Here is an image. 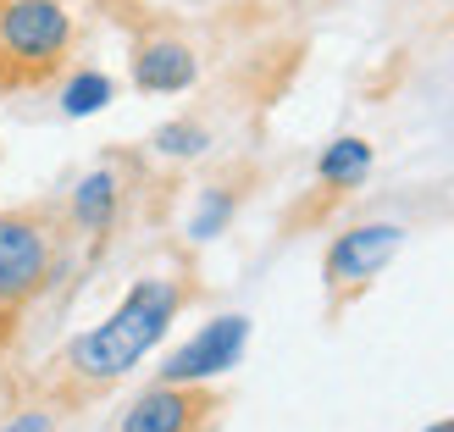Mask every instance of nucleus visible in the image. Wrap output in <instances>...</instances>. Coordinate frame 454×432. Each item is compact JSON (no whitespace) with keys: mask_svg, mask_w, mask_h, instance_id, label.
I'll return each mask as SVG.
<instances>
[{"mask_svg":"<svg viewBox=\"0 0 454 432\" xmlns=\"http://www.w3.org/2000/svg\"><path fill=\"white\" fill-rule=\"evenodd\" d=\"M194 294H200V278H194L189 261H177L167 271H145V278L122 294V305L111 310L100 327L78 333L61 355H51V366L28 382V394L51 399L61 416L100 405L167 338V327L184 316V305L194 300Z\"/></svg>","mask_w":454,"mask_h":432,"instance_id":"f257e3e1","label":"nucleus"},{"mask_svg":"<svg viewBox=\"0 0 454 432\" xmlns=\"http://www.w3.org/2000/svg\"><path fill=\"white\" fill-rule=\"evenodd\" d=\"M366 172H372V145L366 139H333L322 150V161H316V184L305 189L300 206L283 216V233H300V227L327 222L360 184H366Z\"/></svg>","mask_w":454,"mask_h":432,"instance_id":"0eeeda50","label":"nucleus"},{"mask_svg":"<svg viewBox=\"0 0 454 432\" xmlns=\"http://www.w3.org/2000/svg\"><path fill=\"white\" fill-rule=\"evenodd\" d=\"M194 78H200V56L189 39H177L167 28L133 39V89L139 95H184Z\"/></svg>","mask_w":454,"mask_h":432,"instance_id":"1a4fd4ad","label":"nucleus"},{"mask_svg":"<svg viewBox=\"0 0 454 432\" xmlns=\"http://www.w3.org/2000/svg\"><path fill=\"white\" fill-rule=\"evenodd\" d=\"M150 145L155 155H172V161H189V155H206L211 145V128L200 122V117H177V122H161L150 133Z\"/></svg>","mask_w":454,"mask_h":432,"instance_id":"9b49d317","label":"nucleus"},{"mask_svg":"<svg viewBox=\"0 0 454 432\" xmlns=\"http://www.w3.org/2000/svg\"><path fill=\"white\" fill-rule=\"evenodd\" d=\"M244 344H249V316H216V322H206L184 350L167 360L155 382H211V377L239 366Z\"/></svg>","mask_w":454,"mask_h":432,"instance_id":"6e6552de","label":"nucleus"},{"mask_svg":"<svg viewBox=\"0 0 454 432\" xmlns=\"http://www.w3.org/2000/svg\"><path fill=\"white\" fill-rule=\"evenodd\" d=\"M399 244H404L399 222H360V227H349V233H338L327 244L322 278H327V316L333 322L377 283V271L399 255Z\"/></svg>","mask_w":454,"mask_h":432,"instance_id":"20e7f679","label":"nucleus"},{"mask_svg":"<svg viewBox=\"0 0 454 432\" xmlns=\"http://www.w3.org/2000/svg\"><path fill=\"white\" fill-rule=\"evenodd\" d=\"M227 399L211 382H150L122 411L117 432H216Z\"/></svg>","mask_w":454,"mask_h":432,"instance_id":"423d86ee","label":"nucleus"},{"mask_svg":"<svg viewBox=\"0 0 454 432\" xmlns=\"http://www.w3.org/2000/svg\"><path fill=\"white\" fill-rule=\"evenodd\" d=\"M421 432H454V416H443V421H433V427H421Z\"/></svg>","mask_w":454,"mask_h":432,"instance_id":"4468645a","label":"nucleus"},{"mask_svg":"<svg viewBox=\"0 0 454 432\" xmlns=\"http://www.w3.org/2000/svg\"><path fill=\"white\" fill-rule=\"evenodd\" d=\"M78 249L67 200H28L0 211V327L17 333L22 310H34L67 278Z\"/></svg>","mask_w":454,"mask_h":432,"instance_id":"f03ea898","label":"nucleus"},{"mask_svg":"<svg viewBox=\"0 0 454 432\" xmlns=\"http://www.w3.org/2000/svg\"><path fill=\"white\" fill-rule=\"evenodd\" d=\"M133 184H139V161H133V155H106L95 172L78 177L73 194H61L67 222H73V233L89 255H100V249L117 239V227L128 216V200H133Z\"/></svg>","mask_w":454,"mask_h":432,"instance_id":"39448f33","label":"nucleus"},{"mask_svg":"<svg viewBox=\"0 0 454 432\" xmlns=\"http://www.w3.org/2000/svg\"><path fill=\"white\" fill-rule=\"evenodd\" d=\"M249 184H255V167H233V172H222L216 184H206L200 189V200H194V216H189V239H216L227 222H233V211L249 200Z\"/></svg>","mask_w":454,"mask_h":432,"instance_id":"9d476101","label":"nucleus"},{"mask_svg":"<svg viewBox=\"0 0 454 432\" xmlns=\"http://www.w3.org/2000/svg\"><path fill=\"white\" fill-rule=\"evenodd\" d=\"M111 100V78H100V73H78V78H67V89H61V111L67 117H89V111H100Z\"/></svg>","mask_w":454,"mask_h":432,"instance_id":"f8f14e48","label":"nucleus"},{"mask_svg":"<svg viewBox=\"0 0 454 432\" xmlns=\"http://www.w3.org/2000/svg\"><path fill=\"white\" fill-rule=\"evenodd\" d=\"M12 344V327H0V350H6Z\"/></svg>","mask_w":454,"mask_h":432,"instance_id":"2eb2a0df","label":"nucleus"},{"mask_svg":"<svg viewBox=\"0 0 454 432\" xmlns=\"http://www.w3.org/2000/svg\"><path fill=\"white\" fill-rule=\"evenodd\" d=\"M56 427H61V411H56L51 399H39V394L12 405V416L0 421V432H56Z\"/></svg>","mask_w":454,"mask_h":432,"instance_id":"ddd939ff","label":"nucleus"},{"mask_svg":"<svg viewBox=\"0 0 454 432\" xmlns=\"http://www.w3.org/2000/svg\"><path fill=\"white\" fill-rule=\"evenodd\" d=\"M78 17L67 0H0V100L51 89L73 73Z\"/></svg>","mask_w":454,"mask_h":432,"instance_id":"7ed1b4c3","label":"nucleus"}]
</instances>
